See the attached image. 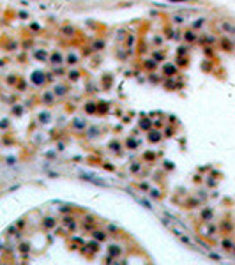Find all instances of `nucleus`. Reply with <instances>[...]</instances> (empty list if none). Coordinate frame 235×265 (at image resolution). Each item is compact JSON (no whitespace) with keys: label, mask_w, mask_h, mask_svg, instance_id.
<instances>
[{"label":"nucleus","mask_w":235,"mask_h":265,"mask_svg":"<svg viewBox=\"0 0 235 265\" xmlns=\"http://www.w3.org/2000/svg\"><path fill=\"white\" fill-rule=\"evenodd\" d=\"M67 60H69L67 64H76V60H78V58L74 57V55H69V57H67Z\"/></svg>","instance_id":"obj_3"},{"label":"nucleus","mask_w":235,"mask_h":265,"mask_svg":"<svg viewBox=\"0 0 235 265\" xmlns=\"http://www.w3.org/2000/svg\"><path fill=\"white\" fill-rule=\"evenodd\" d=\"M32 81H34L36 85H41V83L44 81V78H42V73H34V74H32Z\"/></svg>","instance_id":"obj_1"},{"label":"nucleus","mask_w":235,"mask_h":265,"mask_svg":"<svg viewBox=\"0 0 235 265\" xmlns=\"http://www.w3.org/2000/svg\"><path fill=\"white\" fill-rule=\"evenodd\" d=\"M172 2H186V0H172Z\"/></svg>","instance_id":"obj_4"},{"label":"nucleus","mask_w":235,"mask_h":265,"mask_svg":"<svg viewBox=\"0 0 235 265\" xmlns=\"http://www.w3.org/2000/svg\"><path fill=\"white\" fill-rule=\"evenodd\" d=\"M50 60H51V64H62V62H64V58H62L60 53H53V55L50 57Z\"/></svg>","instance_id":"obj_2"}]
</instances>
